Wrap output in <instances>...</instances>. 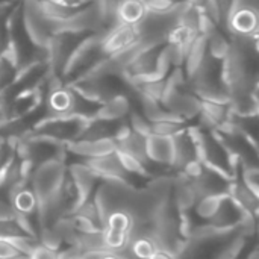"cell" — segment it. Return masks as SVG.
Returning a JSON list of instances; mask_svg holds the SVG:
<instances>
[{"label": "cell", "instance_id": "cell-1", "mask_svg": "<svg viewBox=\"0 0 259 259\" xmlns=\"http://www.w3.org/2000/svg\"><path fill=\"white\" fill-rule=\"evenodd\" d=\"M65 178L67 165L64 158H50L35 167L29 181V187L38 200V206L46 205L59 193Z\"/></svg>", "mask_w": 259, "mask_h": 259}, {"label": "cell", "instance_id": "cell-2", "mask_svg": "<svg viewBox=\"0 0 259 259\" xmlns=\"http://www.w3.org/2000/svg\"><path fill=\"white\" fill-rule=\"evenodd\" d=\"M106 58H109L102 47L100 35H88L73 52L70 56L61 77L65 85L77 80L79 77L90 73L94 67L102 64Z\"/></svg>", "mask_w": 259, "mask_h": 259}, {"label": "cell", "instance_id": "cell-3", "mask_svg": "<svg viewBox=\"0 0 259 259\" xmlns=\"http://www.w3.org/2000/svg\"><path fill=\"white\" fill-rule=\"evenodd\" d=\"M67 175H68V179H70V182H71V185L74 188V194H76L74 209H76L79 205H82L83 202L91 199V196L94 194V191L97 188V184H99L100 178L83 161L68 165L67 167Z\"/></svg>", "mask_w": 259, "mask_h": 259}, {"label": "cell", "instance_id": "cell-4", "mask_svg": "<svg viewBox=\"0 0 259 259\" xmlns=\"http://www.w3.org/2000/svg\"><path fill=\"white\" fill-rule=\"evenodd\" d=\"M146 158L149 164L173 168V161H175L173 137H159L153 134L146 137Z\"/></svg>", "mask_w": 259, "mask_h": 259}, {"label": "cell", "instance_id": "cell-5", "mask_svg": "<svg viewBox=\"0 0 259 259\" xmlns=\"http://www.w3.org/2000/svg\"><path fill=\"white\" fill-rule=\"evenodd\" d=\"M83 162L100 178V181H118L129 184V175L123 170L115 152L100 158L83 159Z\"/></svg>", "mask_w": 259, "mask_h": 259}, {"label": "cell", "instance_id": "cell-6", "mask_svg": "<svg viewBox=\"0 0 259 259\" xmlns=\"http://www.w3.org/2000/svg\"><path fill=\"white\" fill-rule=\"evenodd\" d=\"M199 196L193 185V182L187 178H184L181 173L173 179V188H171V203L178 212H190Z\"/></svg>", "mask_w": 259, "mask_h": 259}, {"label": "cell", "instance_id": "cell-7", "mask_svg": "<svg viewBox=\"0 0 259 259\" xmlns=\"http://www.w3.org/2000/svg\"><path fill=\"white\" fill-rule=\"evenodd\" d=\"M135 42V27L131 24H118L102 36V47L108 56Z\"/></svg>", "mask_w": 259, "mask_h": 259}, {"label": "cell", "instance_id": "cell-8", "mask_svg": "<svg viewBox=\"0 0 259 259\" xmlns=\"http://www.w3.org/2000/svg\"><path fill=\"white\" fill-rule=\"evenodd\" d=\"M146 6L143 0H121L117 8V18L121 24L135 26L146 15Z\"/></svg>", "mask_w": 259, "mask_h": 259}, {"label": "cell", "instance_id": "cell-9", "mask_svg": "<svg viewBox=\"0 0 259 259\" xmlns=\"http://www.w3.org/2000/svg\"><path fill=\"white\" fill-rule=\"evenodd\" d=\"M226 196H228V193H219V194H208V196L199 197L193 208L196 215L205 222H211L212 217L220 209L222 203L225 202Z\"/></svg>", "mask_w": 259, "mask_h": 259}, {"label": "cell", "instance_id": "cell-10", "mask_svg": "<svg viewBox=\"0 0 259 259\" xmlns=\"http://www.w3.org/2000/svg\"><path fill=\"white\" fill-rule=\"evenodd\" d=\"M117 153V158L123 167V170L131 176H141V178H149L152 173H150V167L143 162L141 159L126 153V152H121V150H115Z\"/></svg>", "mask_w": 259, "mask_h": 259}, {"label": "cell", "instance_id": "cell-11", "mask_svg": "<svg viewBox=\"0 0 259 259\" xmlns=\"http://www.w3.org/2000/svg\"><path fill=\"white\" fill-rule=\"evenodd\" d=\"M36 241L41 246H44V247H47L50 250H55V252H61L62 250V246H64L61 237L58 235V232L53 229L52 225H49V226H39L38 228Z\"/></svg>", "mask_w": 259, "mask_h": 259}, {"label": "cell", "instance_id": "cell-12", "mask_svg": "<svg viewBox=\"0 0 259 259\" xmlns=\"http://www.w3.org/2000/svg\"><path fill=\"white\" fill-rule=\"evenodd\" d=\"M76 232L77 234H94V232H100L102 231V225L99 222H94L88 217L79 215V214H71L68 215Z\"/></svg>", "mask_w": 259, "mask_h": 259}, {"label": "cell", "instance_id": "cell-13", "mask_svg": "<svg viewBox=\"0 0 259 259\" xmlns=\"http://www.w3.org/2000/svg\"><path fill=\"white\" fill-rule=\"evenodd\" d=\"M26 259H61V256H59V252L50 250L41 246L39 243H36V246L30 250V253L26 256Z\"/></svg>", "mask_w": 259, "mask_h": 259}, {"label": "cell", "instance_id": "cell-14", "mask_svg": "<svg viewBox=\"0 0 259 259\" xmlns=\"http://www.w3.org/2000/svg\"><path fill=\"white\" fill-rule=\"evenodd\" d=\"M23 255L6 240H0V259H18Z\"/></svg>", "mask_w": 259, "mask_h": 259}, {"label": "cell", "instance_id": "cell-15", "mask_svg": "<svg viewBox=\"0 0 259 259\" xmlns=\"http://www.w3.org/2000/svg\"><path fill=\"white\" fill-rule=\"evenodd\" d=\"M87 259H131L126 252H100V253H85Z\"/></svg>", "mask_w": 259, "mask_h": 259}, {"label": "cell", "instance_id": "cell-16", "mask_svg": "<svg viewBox=\"0 0 259 259\" xmlns=\"http://www.w3.org/2000/svg\"><path fill=\"white\" fill-rule=\"evenodd\" d=\"M14 209L11 206L9 202H5L0 199V222H8V220H14Z\"/></svg>", "mask_w": 259, "mask_h": 259}, {"label": "cell", "instance_id": "cell-17", "mask_svg": "<svg viewBox=\"0 0 259 259\" xmlns=\"http://www.w3.org/2000/svg\"><path fill=\"white\" fill-rule=\"evenodd\" d=\"M59 256L61 259H87V256L83 253H80L76 247L73 246H68V249L65 250H61L59 252Z\"/></svg>", "mask_w": 259, "mask_h": 259}, {"label": "cell", "instance_id": "cell-18", "mask_svg": "<svg viewBox=\"0 0 259 259\" xmlns=\"http://www.w3.org/2000/svg\"><path fill=\"white\" fill-rule=\"evenodd\" d=\"M149 259H178V255L164 249H158Z\"/></svg>", "mask_w": 259, "mask_h": 259}, {"label": "cell", "instance_id": "cell-19", "mask_svg": "<svg viewBox=\"0 0 259 259\" xmlns=\"http://www.w3.org/2000/svg\"><path fill=\"white\" fill-rule=\"evenodd\" d=\"M176 2H185V0H176Z\"/></svg>", "mask_w": 259, "mask_h": 259}]
</instances>
